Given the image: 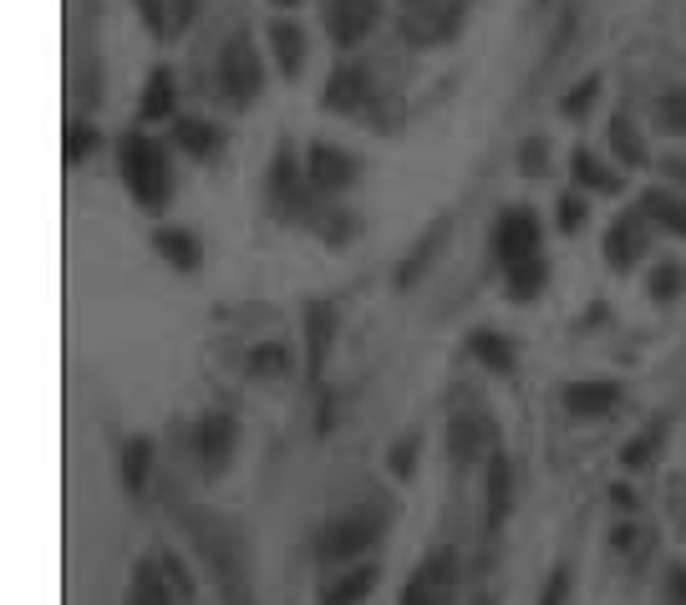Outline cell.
I'll return each instance as SVG.
<instances>
[{"instance_id":"cell-1","label":"cell","mask_w":686,"mask_h":605,"mask_svg":"<svg viewBox=\"0 0 686 605\" xmlns=\"http://www.w3.org/2000/svg\"><path fill=\"white\" fill-rule=\"evenodd\" d=\"M179 524L183 534L193 540V549L204 555L209 575H214L219 595L224 605H254V585H250V555H244V540L229 530L219 514L209 508H193V504H179Z\"/></svg>"},{"instance_id":"cell-2","label":"cell","mask_w":686,"mask_h":605,"mask_svg":"<svg viewBox=\"0 0 686 605\" xmlns=\"http://www.w3.org/2000/svg\"><path fill=\"white\" fill-rule=\"evenodd\" d=\"M122 183L128 194L148 209V214H163L173 194V179H169V148L148 133H128L122 138Z\"/></svg>"},{"instance_id":"cell-3","label":"cell","mask_w":686,"mask_h":605,"mask_svg":"<svg viewBox=\"0 0 686 605\" xmlns=\"http://www.w3.org/2000/svg\"><path fill=\"white\" fill-rule=\"evenodd\" d=\"M386 524H392V498L356 504V508H346V514H336L321 534V565H341V559L372 549L376 540L386 534Z\"/></svg>"},{"instance_id":"cell-4","label":"cell","mask_w":686,"mask_h":605,"mask_svg":"<svg viewBox=\"0 0 686 605\" xmlns=\"http://www.w3.org/2000/svg\"><path fill=\"white\" fill-rule=\"evenodd\" d=\"M219 82H224L229 102H240V108H250V102L265 92V67H260V57H254L250 31H234V37L224 41V57H219Z\"/></svg>"},{"instance_id":"cell-5","label":"cell","mask_w":686,"mask_h":605,"mask_svg":"<svg viewBox=\"0 0 686 605\" xmlns=\"http://www.w3.org/2000/svg\"><path fill=\"white\" fill-rule=\"evenodd\" d=\"M457 581H463L457 555L453 549H433V555H422V565L412 569L407 591H402V605H453Z\"/></svg>"},{"instance_id":"cell-6","label":"cell","mask_w":686,"mask_h":605,"mask_svg":"<svg viewBox=\"0 0 686 605\" xmlns=\"http://www.w3.org/2000/svg\"><path fill=\"white\" fill-rule=\"evenodd\" d=\"M498 448V427L494 417L483 407H463L453 412V423H447V463H453L457 473L468 468L473 458H483V453Z\"/></svg>"},{"instance_id":"cell-7","label":"cell","mask_w":686,"mask_h":605,"mask_svg":"<svg viewBox=\"0 0 686 605\" xmlns=\"http://www.w3.org/2000/svg\"><path fill=\"white\" fill-rule=\"evenodd\" d=\"M234 437H240V423H234L229 412H204V417H199V427H193V453H199V468H204L209 478H219V473L229 468Z\"/></svg>"},{"instance_id":"cell-8","label":"cell","mask_w":686,"mask_h":605,"mask_svg":"<svg viewBox=\"0 0 686 605\" xmlns=\"http://www.w3.org/2000/svg\"><path fill=\"white\" fill-rule=\"evenodd\" d=\"M494 254H498V265L504 270L534 260V254H539V219H534L529 209H508V214L494 224Z\"/></svg>"},{"instance_id":"cell-9","label":"cell","mask_w":686,"mask_h":605,"mask_svg":"<svg viewBox=\"0 0 686 605\" xmlns=\"http://www.w3.org/2000/svg\"><path fill=\"white\" fill-rule=\"evenodd\" d=\"M382 16V0H325V31L341 51H351Z\"/></svg>"},{"instance_id":"cell-10","label":"cell","mask_w":686,"mask_h":605,"mask_svg":"<svg viewBox=\"0 0 686 605\" xmlns=\"http://www.w3.org/2000/svg\"><path fill=\"white\" fill-rule=\"evenodd\" d=\"M356 158L346 153V148L336 143H315L311 148V183L315 189H325V194H336V189H346V183H356Z\"/></svg>"},{"instance_id":"cell-11","label":"cell","mask_w":686,"mask_h":605,"mask_svg":"<svg viewBox=\"0 0 686 605\" xmlns=\"http://www.w3.org/2000/svg\"><path fill=\"white\" fill-rule=\"evenodd\" d=\"M640 219H646V209H630V214H621L611 224V234H605V260H611V270H630L640 260V250H646Z\"/></svg>"},{"instance_id":"cell-12","label":"cell","mask_w":686,"mask_h":605,"mask_svg":"<svg viewBox=\"0 0 686 605\" xmlns=\"http://www.w3.org/2000/svg\"><path fill=\"white\" fill-rule=\"evenodd\" d=\"M508 508H514V463L504 448H494L488 453V534H498Z\"/></svg>"},{"instance_id":"cell-13","label":"cell","mask_w":686,"mask_h":605,"mask_svg":"<svg viewBox=\"0 0 686 605\" xmlns=\"http://www.w3.org/2000/svg\"><path fill=\"white\" fill-rule=\"evenodd\" d=\"M615 402H621L615 382H569L565 387V407L575 417H605V412H615Z\"/></svg>"},{"instance_id":"cell-14","label":"cell","mask_w":686,"mask_h":605,"mask_svg":"<svg viewBox=\"0 0 686 605\" xmlns=\"http://www.w3.org/2000/svg\"><path fill=\"white\" fill-rule=\"evenodd\" d=\"M376 575H382L376 565H356V569H346V575H336V581H331V585L321 591V605H362L366 595L376 591Z\"/></svg>"},{"instance_id":"cell-15","label":"cell","mask_w":686,"mask_h":605,"mask_svg":"<svg viewBox=\"0 0 686 605\" xmlns=\"http://www.w3.org/2000/svg\"><path fill=\"white\" fill-rule=\"evenodd\" d=\"M305 331H311V376H321L325 356H331V341H336V311L325 301L305 305Z\"/></svg>"},{"instance_id":"cell-16","label":"cell","mask_w":686,"mask_h":605,"mask_svg":"<svg viewBox=\"0 0 686 605\" xmlns=\"http://www.w3.org/2000/svg\"><path fill=\"white\" fill-rule=\"evenodd\" d=\"M366 92H372V87H366V72L362 67H341L336 77H331V87H325V108H336V112H356L366 102Z\"/></svg>"},{"instance_id":"cell-17","label":"cell","mask_w":686,"mask_h":605,"mask_svg":"<svg viewBox=\"0 0 686 605\" xmlns=\"http://www.w3.org/2000/svg\"><path fill=\"white\" fill-rule=\"evenodd\" d=\"M128 605H173L169 601V575L153 559H138L133 565V585H128Z\"/></svg>"},{"instance_id":"cell-18","label":"cell","mask_w":686,"mask_h":605,"mask_svg":"<svg viewBox=\"0 0 686 605\" xmlns=\"http://www.w3.org/2000/svg\"><path fill=\"white\" fill-rule=\"evenodd\" d=\"M640 209H646V219H656L662 230L686 240V199L682 194H672V189H646V194H640Z\"/></svg>"},{"instance_id":"cell-19","label":"cell","mask_w":686,"mask_h":605,"mask_svg":"<svg viewBox=\"0 0 686 605\" xmlns=\"http://www.w3.org/2000/svg\"><path fill=\"white\" fill-rule=\"evenodd\" d=\"M153 244H158V254H163L169 265H179V270H199V265H204V250H199V240H193L189 230H158Z\"/></svg>"},{"instance_id":"cell-20","label":"cell","mask_w":686,"mask_h":605,"mask_svg":"<svg viewBox=\"0 0 686 605\" xmlns=\"http://www.w3.org/2000/svg\"><path fill=\"white\" fill-rule=\"evenodd\" d=\"M148 468H153V437H128V448H122V484H128V494L148 488Z\"/></svg>"},{"instance_id":"cell-21","label":"cell","mask_w":686,"mask_h":605,"mask_svg":"<svg viewBox=\"0 0 686 605\" xmlns=\"http://www.w3.org/2000/svg\"><path fill=\"white\" fill-rule=\"evenodd\" d=\"M270 41H275V57L285 67V77H295L305 67V31L295 21H275L270 26Z\"/></svg>"},{"instance_id":"cell-22","label":"cell","mask_w":686,"mask_h":605,"mask_svg":"<svg viewBox=\"0 0 686 605\" xmlns=\"http://www.w3.org/2000/svg\"><path fill=\"white\" fill-rule=\"evenodd\" d=\"M569 169H575V179L585 183V189H595V194H615V189H621V173H615V169H605V163L591 153V148H575V158H569Z\"/></svg>"},{"instance_id":"cell-23","label":"cell","mask_w":686,"mask_h":605,"mask_svg":"<svg viewBox=\"0 0 686 605\" xmlns=\"http://www.w3.org/2000/svg\"><path fill=\"white\" fill-rule=\"evenodd\" d=\"M468 352L478 356L488 372H498V376H508L514 372V346H508L498 331H473V341H468Z\"/></svg>"},{"instance_id":"cell-24","label":"cell","mask_w":686,"mask_h":605,"mask_svg":"<svg viewBox=\"0 0 686 605\" xmlns=\"http://www.w3.org/2000/svg\"><path fill=\"white\" fill-rule=\"evenodd\" d=\"M173 112V72L169 67H153L148 72V92H143V118H169Z\"/></svg>"},{"instance_id":"cell-25","label":"cell","mask_w":686,"mask_h":605,"mask_svg":"<svg viewBox=\"0 0 686 605\" xmlns=\"http://www.w3.org/2000/svg\"><path fill=\"white\" fill-rule=\"evenodd\" d=\"M295 169H301V163H295V153H290V148H280V153H275V179H270V183H275V199H280V204L305 209V199H301V173H295Z\"/></svg>"},{"instance_id":"cell-26","label":"cell","mask_w":686,"mask_h":605,"mask_svg":"<svg viewBox=\"0 0 686 605\" xmlns=\"http://www.w3.org/2000/svg\"><path fill=\"white\" fill-rule=\"evenodd\" d=\"M173 138H179V148H189L193 158H214L219 153V133L199 118H183L179 128H173Z\"/></svg>"},{"instance_id":"cell-27","label":"cell","mask_w":686,"mask_h":605,"mask_svg":"<svg viewBox=\"0 0 686 605\" xmlns=\"http://www.w3.org/2000/svg\"><path fill=\"white\" fill-rule=\"evenodd\" d=\"M443 234H447V219H437L433 230H427V240H422V244H417V254H412L407 265H402V270H397V285H402V291H407L412 280H417V275H422V270L433 265V254H437V244H443Z\"/></svg>"},{"instance_id":"cell-28","label":"cell","mask_w":686,"mask_h":605,"mask_svg":"<svg viewBox=\"0 0 686 605\" xmlns=\"http://www.w3.org/2000/svg\"><path fill=\"white\" fill-rule=\"evenodd\" d=\"M650 112H656V128H662V133H676V138L686 133V92L682 87L662 92V98L650 102Z\"/></svg>"},{"instance_id":"cell-29","label":"cell","mask_w":686,"mask_h":605,"mask_svg":"<svg viewBox=\"0 0 686 605\" xmlns=\"http://www.w3.org/2000/svg\"><path fill=\"white\" fill-rule=\"evenodd\" d=\"M508 291H514V301H534V295L544 291V260H539V254L508 270Z\"/></svg>"},{"instance_id":"cell-30","label":"cell","mask_w":686,"mask_h":605,"mask_svg":"<svg viewBox=\"0 0 686 605\" xmlns=\"http://www.w3.org/2000/svg\"><path fill=\"white\" fill-rule=\"evenodd\" d=\"M611 143H615V153H621V163H626V169H640V163H646V148H640L630 118H615L611 122Z\"/></svg>"},{"instance_id":"cell-31","label":"cell","mask_w":686,"mask_h":605,"mask_svg":"<svg viewBox=\"0 0 686 605\" xmlns=\"http://www.w3.org/2000/svg\"><path fill=\"white\" fill-rule=\"evenodd\" d=\"M662 433H666V423H650L640 437H630L626 453H621V463H626V468H646V463L656 458V448H662Z\"/></svg>"},{"instance_id":"cell-32","label":"cell","mask_w":686,"mask_h":605,"mask_svg":"<svg viewBox=\"0 0 686 605\" xmlns=\"http://www.w3.org/2000/svg\"><path fill=\"white\" fill-rule=\"evenodd\" d=\"M250 372H254V376H280V372H290V352H285V346H254V352H250Z\"/></svg>"},{"instance_id":"cell-33","label":"cell","mask_w":686,"mask_h":605,"mask_svg":"<svg viewBox=\"0 0 686 605\" xmlns=\"http://www.w3.org/2000/svg\"><path fill=\"white\" fill-rule=\"evenodd\" d=\"M682 285H686V270L682 265H656V270H650V295H656V301H672Z\"/></svg>"},{"instance_id":"cell-34","label":"cell","mask_w":686,"mask_h":605,"mask_svg":"<svg viewBox=\"0 0 686 605\" xmlns=\"http://www.w3.org/2000/svg\"><path fill=\"white\" fill-rule=\"evenodd\" d=\"M518 169L529 173H549V138H529V143L518 148Z\"/></svg>"},{"instance_id":"cell-35","label":"cell","mask_w":686,"mask_h":605,"mask_svg":"<svg viewBox=\"0 0 686 605\" xmlns=\"http://www.w3.org/2000/svg\"><path fill=\"white\" fill-rule=\"evenodd\" d=\"M92 148H97V128H87V122H67V148H61L67 163H77V158L92 153Z\"/></svg>"},{"instance_id":"cell-36","label":"cell","mask_w":686,"mask_h":605,"mask_svg":"<svg viewBox=\"0 0 686 605\" xmlns=\"http://www.w3.org/2000/svg\"><path fill=\"white\" fill-rule=\"evenodd\" d=\"M386 468L397 473V478H407V473L417 468V437H397V443H392V458H386Z\"/></svg>"},{"instance_id":"cell-37","label":"cell","mask_w":686,"mask_h":605,"mask_svg":"<svg viewBox=\"0 0 686 605\" xmlns=\"http://www.w3.org/2000/svg\"><path fill=\"white\" fill-rule=\"evenodd\" d=\"M595 92H601V77H585V82L575 87V92H569L565 102H559V108L569 112V118H579V112H591V102H595Z\"/></svg>"},{"instance_id":"cell-38","label":"cell","mask_w":686,"mask_h":605,"mask_svg":"<svg viewBox=\"0 0 686 605\" xmlns=\"http://www.w3.org/2000/svg\"><path fill=\"white\" fill-rule=\"evenodd\" d=\"M565 595H569V569L554 565L549 569V585H544V595H539V605H565Z\"/></svg>"},{"instance_id":"cell-39","label":"cell","mask_w":686,"mask_h":605,"mask_svg":"<svg viewBox=\"0 0 686 605\" xmlns=\"http://www.w3.org/2000/svg\"><path fill=\"white\" fill-rule=\"evenodd\" d=\"M579 224H585V199H579V194H565V199H559V230H579Z\"/></svg>"},{"instance_id":"cell-40","label":"cell","mask_w":686,"mask_h":605,"mask_svg":"<svg viewBox=\"0 0 686 605\" xmlns=\"http://www.w3.org/2000/svg\"><path fill=\"white\" fill-rule=\"evenodd\" d=\"M615 549L636 559L640 549H646V530H636V524H621V530H615Z\"/></svg>"},{"instance_id":"cell-41","label":"cell","mask_w":686,"mask_h":605,"mask_svg":"<svg viewBox=\"0 0 686 605\" xmlns=\"http://www.w3.org/2000/svg\"><path fill=\"white\" fill-rule=\"evenodd\" d=\"M351 230H356V219H351V214H341V209H336V214H331V219H321V234H325V240H331V244H341Z\"/></svg>"},{"instance_id":"cell-42","label":"cell","mask_w":686,"mask_h":605,"mask_svg":"<svg viewBox=\"0 0 686 605\" xmlns=\"http://www.w3.org/2000/svg\"><path fill=\"white\" fill-rule=\"evenodd\" d=\"M158 565H163V575H169V581H173V591H179L183 601H193V585H189V575H183L179 555H163V559H158Z\"/></svg>"},{"instance_id":"cell-43","label":"cell","mask_w":686,"mask_h":605,"mask_svg":"<svg viewBox=\"0 0 686 605\" xmlns=\"http://www.w3.org/2000/svg\"><path fill=\"white\" fill-rule=\"evenodd\" d=\"M666 605H686V565L666 569Z\"/></svg>"},{"instance_id":"cell-44","label":"cell","mask_w":686,"mask_h":605,"mask_svg":"<svg viewBox=\"0 0 686 605\" xmlns=\"http://www.w3.org/2000/svg\"><path fill=\"white\" fill-rule=\"evenodd\" d=\"M611 498H615V508H636V488H626V484H615Z\"/></svg>"},{"instance_id":"cell-45","label":"cell","mask_w":686,"mask_h":605,"mask_svg":"<svg viewBox=\"0 0 686 605\" xmlns=\"http://www.w3.org/2000/svg\"><path fill=\"white\" fill-rule=\"evenodd\" d=\"M666 169H672V179H682V183H686V158H672Z\"/></svg>"},{"instance_id":"cell-46","label":"cell","mask_w":686,"mask_h":605,"mask_svg":"<svg viewBox=\"0 0 686 605\" xmlns=\"http://www.w3.org/2000/svg\"><path fill=\"white\" fill-rule=\"evenodd\" d=\"M275 6H301V0H275Z\"/></svg>"},{"instance_id":"cell-47","label":"cell","mask_w":686,"mask_h":605,"mask_svg":"<svg viewBox=\"0 0 686 605\" xmlns=\"http://www.w3.org/2000/svg\"><path fill=\"white\" fill-rule=\"evenodd\" d=\"M473 605H488V595H478V601H473Z\"/></svg>"},{"instance_id":"cell-48","label":"cell","mask_w":686,"mask_h":605,"mask_svg":"<svg viewBox=\"0 0 686 605\" xmlns=\"http://www.w3.org/2000/svg\"><path fill=\"white\" fill-rule=\"evenodd\" d=\"M417 6H422V0H417Z\"/></svg>"}]
</instances>
